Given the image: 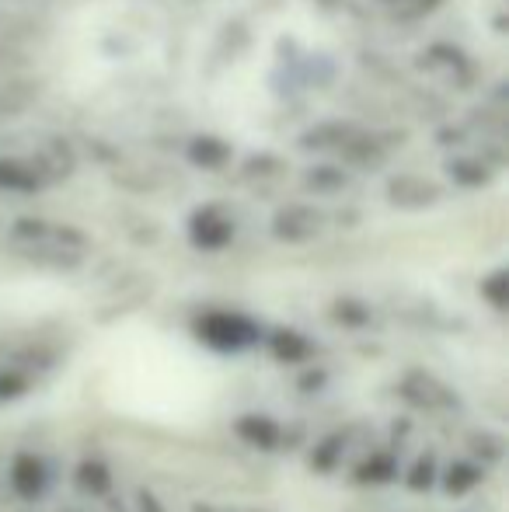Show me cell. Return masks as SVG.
Masks as SVG:
<instances>
[{
	"label": "cell",
	"mask_w": 509,
	"mask_h": 512,
	"mask_svg": "<svg viewBox=\"0 0 509 512\" xmlns=\"http://www.w3.org/2000/svg\"><path fill=\"white\" fill-rule=\"evenodd\" d=\"M192 32L182 91L241 140H276L339 95L349 49L304 4H258Z\"/></svg>",
	"instance_id": "cell-1"
},
{
	"label": "cell",
	"mask_w": 509,
	"mask_h": 512,
	"mask_svg": "<svg viewBox=\"0 0 509 512\" xmlns=\"http://www.w3.org/2000/svg\"><path fill=\"white\" fill-rule=\"evenodd\" d=\"M189 42L157 0H88L60 32V81L95 115H147L182 88Z\"/></svg>",
	"instance_id": "cell-2"
},
{
	"label": "cell",
	"mask_w": 509,
	"mask_h": 512,
	"mask_svg": "<svg viewBox=\"0 0 509 512\" xmlns=\"http://www.w3.org/2000/svg\"><path fill=\"white\" fill-rule=\"evenodd\" d=\"M196 331L206 345H213V349H220V352H238L258 338L255 324L238 314H210L199 321Z\"/></svg>",
	"instance_id": "cell-3"
},
{
	"label": "cell",
	"mask_w": 509,
	"mask_h": 512,
	"mask_svg": "<svg viewBox=\"0 0 509 512\" xmlns=\"http://www.w3.org/2000/svg\"><path fill=\"white\" fill-rule=\"evenodd\" d=\"M11 485H14V492H18L21 499H39L42 488H46V467H42V460L21 453V457L14 460V467H11Z\"/></svg>",
	"instance_id": "cell-4"
},
{
	"label": "cell",
	"mask_w": 509,
	"mask_h": 512,
	"mask_svg": "<svg viewBox=\"0 0 509 512\" xmlns=\"http://www.w3.org/2000/svg\"><path fill=\"white\" fill-rule=\"evenodd\" d=\"M238 436L258 450H272V446H279V425L265 415H245L238 422Z\"/></svg>",
	"instance_id": "cell-5"
},
{
	"label": "cell",
	"mask_w": 509,
	"mask_h": 512,
	"mask_svg": "<svg viewBox=\"0 0 509 512\" xmlns=\"http://www.w3.org/2000/svg\"><path fill=\"white\" fill-rule=\"evenodd\" d=\"M77 488L88 495H105L112 488L109 467L98 464V460H84V464L77 467Z\"/></svg>",
	"instance_id": "cell-6"
},
{
	"label": "cell",
	"mask_w": 509,
	"mask_h": 512,
	"mask_svg": "<svg viewBox=\"0 0 509 512\" xmlns=\"http://www.w3.org/2000/svg\"><path fill=\"white\" fill-rule=\"evenodd\" d=\"M272 352H276V359L297 363V359H307L311 345H307V338H300L297 331H276V335H272Z\"/></svg>",
	"instance_id": "cell-7"
},
{
	"label": "cell",
	"mask_w": 509,
	"mask_h": 512,
	"mask_svg": "<svg viewBox=\"0 0 509 512\" xmlns=\"http://www.w3.org/2000/svg\"><path fill=\"white\" fill-rule=\"evenodd\" d=\"M356 478L370 481V485H384V481L394 478V460L387 457V453H377V457H370L367 464L356 471Z\"/></svg>",
	"instance_id": "cell-8"
},
{
	"label": "cell",
	"mask_w": 509,
	"mask_h": 512,
	"mask_svg": "<svg viewBox=\"0 0 509 512\" xmlns=\"http://www.w3.org/2000/svg\"><path fill=\"white\" fill-rule=\"evenodd\" d=\"M478 481V471L471 464H454L450 467V474H447V492L450 495H464L471 485Z\"/></svg>",
	"instance_id": "cell-9"
},
{
	"label": "cell",
	"mask_w": 509,
	"mask_h": 512,
	"mask_svg": "<svg viewBox=\"0 0 509 512\" xmlns=\"http://www.w3.org/2000/svg\"><path fill=\"white\" fill-rule=\"evenodd\" d=\"M339 450H342V436H332V439H325V443L314 450V467L318 471H332L335 467V460H339Z\"/></svg>",
	"instance_id": "cell-10"
},
{
	"label": "cell",
	"mask_w": 509,
	"mask_h": 512,
	"mask_svg": "<svg viewBox=\"0 0 509 512\" xmlns=\"http://www.w3.org/2000/svg\"><path fill=\"white\" fill-rule=\"evenodd\" d=\"M433 478H436V471H433V460H429V457H422L419 464L412 467V474H408V488H412V492H426V488L433 485Z\"/></svg>",
	"instance_id": "cell-11"
},
{
	"label": "cell",
	"mask_w": 509,
	"mask_h": 512,
	"mask_svg": "<svg viewBox=\"0 0 509 512\" xmlns=\"http://www.w3.org/2000/svg\"><path fill=\"white\" fill-rule=\"evenodd\" d=\"M25 391V380L14 377V373H0V401L4 398H18Z\"/></svg>",
	"instance_id": "cell-12"
},
{
	"label": "cell",
	"mask_w": 509,
	"mask_h": 512,
	"mask_svg": "<svg viewBox=\"0 0 509 512\" xmlns=\"http://www.w3.org/2000/svg\"><path fill=\"white\" fill-rule=\"evenodd\" d=\"M321 380H325L321 373H307V377H304V387H321Z\"/></svg>",
	"instance_id": "cell-13"
}]
</instances>
